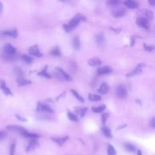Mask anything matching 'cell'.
<instances>
[{"label":"cell","instance_id":"cell-21","mask_svg":"<svg viewBox=\"0 0 155 155\" xmlns=\"http://www.w3.org/2000/svg\"><path fill=\"white\" fill-rule=\"evenodd\" d=\"M124 148L125 149L127 150V151L129 153H133L134 154L137 151V149H136V147L134 145H133V144H130V143H125L124 144Z\"/></svg>","mask_w":155,"mask_h":155},{"label":"cell","instance_id":"cell-18","mask_svg":"<svg viewBox=\"0 0 155 155\" xmlns=\"http://www.w3.org/2000/svg\"><path fill=\"white\" fill-rule=\"evenodd\" d=\"M47 69H48V66L46 65V66H44V67L43 68V69L41 71H40V72L38 73L37 75L38 76L44 77L45 78H47V79H50V78H52L51 75H50L47 72Z\"/></svg>","mask_w":155,"mask_h":155},{"label":"cell","instance_id":"cell-35","mask_svg":"<svg viewBox=\"0 0 155 155\" xmlns=\"http://www.w3.org/2000/svg\"><path fill=\"white\" fill-rule=\"evenodd\" d=\"M144 48L145 50H146L147 52H152L155 50V46H150V45H147L146 44L144 43Z\"/></svg>","mask_w":155,"mask_h":155},{"label":"cell","instance_id":"cell-1","mask_svg":"<svg viewBox=\"0 0 155 155\" xmlns=\"http://www.w3.org/2000/svg\"><path fill=\"white\" fill-rule=\"evenodd\" d=\"M85 21L86 18L85 16L81 13H77L74 18H72L70 19L69 23L63 24L62 27L66 32H70L72 30H74V28L78 26V24L81 21Z\"/></svg>","mask_w":155,"mask_h":155},{"label":"cell","instance_id":"cell-11","mask_svg":"<svg viewBox=\"0 0 155 155\" xmlns=\"http://www.w3.org/2000/svg\"><path fill=\"white\" fill-rule=\"evenodd\" d=\"M0 89L3 91V93H4L5 95L6 96H13V93L12 91L11 90L9 87L6 85V81H5L4 79L1 80V84H0Z\"/></svg>","mask_w":155,"mask_h":155},{"label":"cell","instance_id":"cell-15","mask_svg":"<svg viewBox=\"0 0 155 155\" xmlns=\"http://www.w3.org/2000/svg\"><path fill=\"white\" fill-rule=\"evenodd\" d=\"M113 72V70L109 66H103L100 67L98 70V74L99 75H103L109 74Z\"/></svg>","mask_w":155,"mask_h":155},{"label":"cell","instance_id":"cell-46","mask_svg":"<svg viewBox=\"0 0 155 155\" xmlns=\"http://www.w3.org/2000/svg\"><path fill=\"white\" fill-rule=\"evenodd\" d=\"M148 3L152 6H155V0H150Z\"/></svg>","mask_w":155,"mask_h":155},{"label":"cell","instance_id":"cell-12","mask_svg":"<svg viewBox=\"0 0 155 155\" xmlns=\"http://www.w3.org/2000/svg\"><path fill=\"white\" fill-rule=\"evenodd\" d=\"M39 145H40V144H39L37 140L35 139H32L30 141V142H29L28 146L27 147L26 152H29L33 151V150L38 148Z\"/></svg>","mask_w":155,"mask_h":155},{"label":"cell","instance_id":"cell-45","mask_svg":"<svg viewBox=\"0 0 155 155\" xmlns=\"http://www.w3.org/2000/svg\"><path fill=\"white\" fill-rule=\"evenodd\" d=\"M110 28H111V30H112L113 31H114L116 33H119L121 31V28H119V29H118V28H113V27H110Z\"/></svg>","mask_w":155,"mask_h":155},{"label":"cell","instance_id":"cell-37","mask_svg":"<svg viewBox=\"0 0 155 155\" xmlns=\"http://www.w3.org/2000/svg\"><path fill=\"white\" fill-rule=\"evenodd\" d=\"M16 145L15 144H12L11 146V149H10V155H14L15 152Z\"/></svg>","mask_w":155,"mask_h":155},{"label":"cell","instance_id":"cell-29","mask_svg":"<svg viewBox=\"0 0 155 155\" xmlns=\"http://www.w3.org/2000/svg\"><path fill=\"white\" fill-rule=\"evenodd\" d=\"M105 105H101L98 107H93L91 108V110L94 113H101L102 111H103L105 109Z\"/></svg>","mask_w":155,"mask_h":155},{"label":"cell","instance_id":"cell-41","mask_svg":"<svg viewBox=\"0 0 155 155\" xmlns=\"http://www.w3.org/2000/svg\"><path fill=\"white\" fill-rule=\"evenodd\" d=\"M135 42H136L135 39H134L133 37L130 38V47H133V46H134Z\"/></svg>","mask_w":155,"mask_h":155},{"label":"cell","instance_id":"cell-39","mask_svg":"<svg viewBox=\"0 0 155 155\" xmlns=\"http://www.w3.org/2000/svg\"><path fill=\"white\" fill-rule=\"evenodd\" d=\"M121 2L119 1H116V0H115V1H108V4L110 5V6H116L117 5H118Z\"/></svg>","mask_w":155,"mask_h":155},{"label":"cell","instance_id":"cell-4","mask_svg":"<svg viewBox=\"0 0 155 155\" xmlns=\"http://www.w3.org/2000/svg\"><path fill=\"white\" fill-rule=\"evenodd\" d=\"M138 15H139V17L145 18L148 21L152 20L154 18V14L153 12H152L151 11H149V10L148 9L140 10Z\"/></svg>","mask_w":155,"mask_h":155},{"label":"cell","instance_id":"cell-34","mask_svg":"<svg viewBox=\"0 0 155 155\" xmlns=\"http://www.w3.org/2000/svg\"><path fill=\"white\" fill-rule=\"evenodd\" d=\"M21 58L26 63H27V64H30V63H32L33 62V59L32 57L29 56H28L27 55H21Z\"/></svg>","mask_w":155,"mask_h":155},{"label":"cell","instance_id":"cell-27","mask_svg":"<svg viewBox=\"0 0 155 155\" xmlns=\"http://www.w3.org/2000/svg\"><path fill=\"white\" fill-rule=\"evenodd\" d=\"M87 110V107H84V108L76 107L75 109V111H76V113L78 114V115H79L81 118L84 117Z\"/></svg>","mask_w":155,"mask_h":155},{"label":"cell","instance_id":"cell-7","mask_svg":"<svg viewBox=\"0 0 155 155\" xmlns=\"http://www.w3.org/2000/svg\"><path fill=\"white\" fill-rule=\"evenodd\" d=\"M136 24L139 27L144 29H148L150 28V23L147 19L138 17L136 19Z\"/></svg>","mask_w":155,"mask_h":155},{"label":"cell","instance_id":"cell-44","mask_svg":"<svg viewBox=\"0 0 155 155\" xmlns=\"http://www.w3.org/2000/svg\"><path fill=\"white\" fill-rule=\"evenodd\" d=\"M3 9H4V6H3V4L0 1V15H1V14L3 13Z\"/></svg>","mask_w":155,"mask_h":155},{"label":"cell","instance_id":"cell-3","mask_svg":"<svg viewBox=\"0 0 155 155\" xmlns=\"http://www.w3.org/2000/svg\"><path fill=\"white\" fill-rule=\"evenodd\" d=\"M4 53L7 56H12L15 55L17 53V48L13 47L11 44L7 43L3 47Z\"/></svg>","mask_w":155,"mask_h":155},{"label":"cell","instance_id":"cell-32","mask_svg":"<svg viewBox=\"0 0 155 155\" xmlns=\"http://www.w3.org/2000/svg\"><path fill=\"white\" fill-rule=\"evenodd\" d=\"M50 54L53 56H60L61 55V53L60 48L58 47H56L55 48H53V49L50 51Z\"/></svg>","mask_w":155,"mask_h":155},{"label":"cell","instance_id":"cell-24","mask_svg":"<svg viewBox=\"0 0 155 155\" xmlns=\"http://www.w3.org/2000/svg\"><path fill=\"white\" fill-rule=\"evenodd\" d=\"M17 84L18 85V86L21 87V86H23V85H29L31 84L32 82V81H29V80H27L26 79L23 78H19L17 80H16Z\"/></svg>","mask_w":155,"mask_h":155},{"label":"cell","instance_id":"cell-23","mask_svg":"<svg viewBox=\"0 0 155 155\" xmlns=\"http://www.w3.org/2000/svg\"><path fill=\"white\" fill-rule=\"evenodd\" d=\"M124 3L129 9H137L139 6V4L138 2L135 1H132V0L125 1L124 2Z\"/></svg>","mask_w":155,"mask_h":155},{"label":"cell","instance_id":"cell-19","mask_svg":"<svg viewBox=\"0 0 155 155\" xmlns=\"http://www.w3.org/2000/svg\"><path fill=\"white\" fill-rule=\"evenodd\" d=\"M52 140L53 142L56 143L60 147H62V145L69 139V136H65L61 138H52Z\"/></svg>","mask_w":155,"mask_h":155},{"label":"cell","instance_id":"cell-20","mask_svg":"<svg viewBox=\"0 0 155 155\" xmlns=\"http://www.w3.org/2000/svg\"><path fill=\"white\" fill-rule=\"evenodd\" d=\"M101 61L98 58H93L88 60V64L91 67L98 66L101 64Z\"/></svg>","mask_w":155,"mask_h":155},{"label":"cell","instance_id":"cell-25","mask_svg":"<svg viewBox=\"0 0 155 155\" xmlns=\"http://www.w3.org/2000/svg\"><path fill=\"white\" fill-rule=\"evenodd\" d=\"M73 46L76 50H79L81 48V42L78 36H76L73 39Z\"/></svg>","mask_w":155,"mask_h":155},{"label":"cell","instance_id":"cell-10","mask_svg":"<svg viewBox=\"0 0 155 155\" xmlns=\"http://www.w3.org/2000/svg\"><path fill=\"white\" fill-rule=\"evenodd\" d=\"M111 13H112V15L114 17H122L125 14V10L123 7H116L113 10L112 12H111Z\"/></svg>","mask_w":155,"mask_h":155},{"label":"cell","instance_id":"cell-22","mask_svg":"<svg viewBox=\"0 0 155 155\" xmlns=\"http://www.w3.org/2000/svg\"><path fill=\"white\" fill-rule=\"evenodd\" d=\"M6 129L8 130H10V131H18V132H19V133H21L22 132H23V131L25 130L26 129H24V127H23L22 126H20V125H8L7 126Z\"/></svg>","mask_w":155,"mask_h":155},{"label":"cell","instance_id":"cell-30","mask_svg":"<svg viewBox=\"0 0 155 155\" xmlns=\"http://www.w3.org/2000/svg\"><path fill=\"white\" fill-rule=\"evenodd\" d=\"M88 98L90 101H99L101 100V96L93 93H89Z\"/></svg>","mask_w":155,"mask_h":155},{"label":"cell","instance_id":"cell-33","mask_svg":"<svg viewBox=\"0 0 155 155\" xmlns=\"http://www.w3.org/2000/svg\"><path fill=\"white\" fill-rule=\"evenodd\" d=\"M107 154L108 155H116V151L112 145L111 144L108 145Z\"/></svg>","mask_w":155,"mask_h":155},{"label":"cell","instance_id":"cell-8","mask_svg":"<svg viewBox=\"0 0 155 155\" xmlns=\"http://www.w3.org/2000/svg\"><path fill=\"white\" fill-rule=\"evenodd\" d=\"M95 41L99 47H103L105 44V36L104 33H99L95 36Z\"/></svg>","mask_w":155,"mask_h":155},{"label":"cell","instance_id":"cell-16","mask_svg":"<svg viewBox=\"0 0 155 155\" xmlns=\"http://www.w3.org/2000/svg\"><path fill=\"white\" fill-rule=\"evenodd\" d=\"M2 35L4 36H9L15 38L18 36V32L17 28H13L12 30H5L3 32Z\"/></svg>","mask_w":155,"mask_h":155},{"label":"cell","instance_id":"cell-13","mask_svg":"<svg viewBox=\"0 0 155 155\" xmlns=\"http://www.w3.org/2000/svg\"><path fill=\"white\" fill-rule=\"evenodd\" d=\"M56 70L58 72V74H59L60 75H61V76L63 78L66 79V81H73V79L72 78V77L69 74H67V73L62 69H61V67H56Z\"/></svg>","mask_w":155,"mask_h":155},{"label":"cell","instance_id":"cell-47","mask_svg":"<svg viewBox=\"0 0 155 155\" xmlns=\"http://www.w3.org/2000/svg\"><path fill=\"white\" fill-rule=\"evenodd\" d=\"M137 155H142V152L140 151V150H138L137 151Z\"/></svg>","mask_w":155,"mask_h":155},{"label":"cell","instance_id":"cell-40","mask_svg":"<svg viewBox=\"0 0 155 155\" xmlns=\"http://www.w3.org/2000/svg\"><path fill=\"white\" fill-rule=\"evenodd\" d=\"M15 117L17 119H18L19 121H22V122H26V121H27V120L26 118H24L22 117V116H19L18 115H15Z\"/></svg>","mask_w":155,"mask_h":155},{"label":"cell","instance_id":"cell-17","mask_svg":"<svg viewBox=\"0 0 155 155\" xmlns=\"http://www.w3.org/2000/svg\"><path fill=\"white\" fill-rule=\"evenodd\" d=\"M20 134L24 138H27L36 139L40 137V135H38V134H36V133H32L28 132L26 129L24 131H23V132H22L21 133H20Z\"/></svg>","mask_w":155,"mask_h":155},{"label":"cell","instance_id":"cell-43","mask_svg":"<svg viewBox=\"0 0 155 155\" xmlns=\"http://www.w3.org/2000/svg\"><path fill=\"white\" fill-rule=\"evenodd\" d=\"M66 95V91H64V92H63L62 93H61V95H60L58 97V98H56V100H57V101H58V100H59L60 98H62V97H64Z\"/></svg>","mask_w":155,"mask_h":155},{"label":"cell","instance_id":"cell-14","mask_svg":"<svg viewBox=\"0 0 155 155\" xmlns=\"http://www.w3.org/2000/svg\"><path fill=\"white\" fill-rule=\"evenodd\" d=\"M110 87L109 84L107 83V82H103V83L101 85L99 89L97 90V91L102 95H106L107 93H108Z\"/></svg>","mask_w":155,"mask_h":155},{"label":"cell","instance_id":"cell-36","mask_svg":"<svg viewBox=\"0 0 155 155\" xmlns=\"http://www.w3.org/2000/svg\"><path fill=\"white\" fill-rule=\"evenodd\" d=\"M109 114L107 113H105L103 114V115H102V117H101L102 123H103V124L104 125H105L106 121H107V119L109 118Z\"/></svg>","mask_w":155,"mask_h":155},{"label":"cell","instance_id":"cell-9","mask_svg":"<svg viewBox=\"0 0 155 155\" xmlns=\"http://www.w3.org/2000/svg\"><path fill=\"white\" fill-rule=\"evenodd\" d=\"M29 53L32 55L38 58L42 57L43 56L42 53L40 51V49H39L38 46L36 44L33 45L29 48Z\"/></svg>","mask_w":155,"mask_h":155},{"label":"cell","instance_id":"cell-38","mask_svg":"<svg viewBox=\"0 0 155 155\" xmlns=\"http://www.w3.org/2000/svg\"><path fill=\"white\" fill-rule=\"evenodd\" d=\"M7 134L6 132H4V131H0V140H2L4 139L7 137Z\"/></svg>","mask_w":155,"mask_h":155},{"label":"cell","instance_id":"cell-2","mask_svg":"<svg viewBox=\"0 0 155 155\" xmlns=\"http://www.w3.org/2000/svg\"><path fill=\"white\" fill-rule=\"evenodd\" d=\"M115 93L118 98L120 99L125 98L128 95L127 89H126V87L123 85H121L118 86L117 87V89H116Z\"/></svg>","mask_w":155,"mask_h":155},{"label":"cell","instance_id":"cell-6","mask_svg":"<svg viewBox=\"0 0 155 155\" xmlns=\"http://www.w3.org/2000/svg\"><path fill=\"white\" fill-rule=\"evenodd\" d=\"M36 111H38V112L44 111V112H48L51 113H54V111H53V110L52 109V108L49 105L47 104H42L40 103V102H38L37 104Z\"/></svg>","mask_w":155,"mask_h":155},{"label":"cell","instance_id":"cell-26","mask_svg":"<svg viewBox=\"0 0 155 155\" xmlns=\"http://www.w3.org/2000/svg\"><path fill=\"white\" fill-rule=\"evenodd\" d=\"M70 91L72 92V93L73 94V95H74L75 97V98L78 101H79L80 103H84V102H85V99H84L83 97H82L79 93H78V92L76 90H74V89H71L70 90Z\"/></svg>","mask_w":155,"mask_h":155},{"label":"cell","instance_id":"cell-5","mask_svg":"<svg viewBox=\"0 0 155 155\" xmlns=\"http://www.w3.org/2000/svg\"><path fill=\"white\" fill-rule=\"evenodd\" d=\"M145 66V64H144V62L139 63V64H138V66L135 67V69L133 71L129 72L128 74L126 75V76H127V77H132V76H134L140 74L142 72L143 68Z\"/></svg>","mask_w":155,"mask_h":155},{"label":"cell","instance_id":"cell-42","mask_svg":"<svg viewBox=\"0 0 155 155\" xmlns=\"http://www.w3.org/2000/svg\"><path fill=\"white\" fill-rule=\"evenodd\" d=\"M150 126H151L152 127L155 128V118H153V119L151 120V121H150Z\"/></svg>","mask_w":155,"mask_h":155},{"label":"cell","instance_id":"cell-31","mask_svg":"<svg viewBox=\"0 0 155 155\" xmlns=\"http://www.w3.org/2000/svg\"><path fill=\"white\" fill-rule=\"evenodd\" d=\"M67 116L70 121H75V122H78L79 121V118L76 115L74 114V113L71 112V111H68L67 112Z\"/></svg>","mask_w":155,"mask_h":155},{"label":"cell","instance_id":"cell-28","mask_svg":"<svg viewBox=\"0 0 155 155\" xmlns=\"http://www.w3.org/2000/svg\"><path fill=\"white\" fill-rule=\"evenodd\" d=\"M102 132H103L104 135L107 138H110L112 137L111 130L107 127H105V126H104V127L102 128Z\"/></svg>","mask_w":155,"mask_h":155},{"label":"cell","instance_id":"cell-48","mask_svg":"<svg viewBox=\"0 0 155 155\" xmlns=\"http://www.w3.org/2000/svg\"><path fill=\"white\" fill-rule=\"evenodd\" d=\"M136 103L139 104V105H141V101H140L139 99H137L136 100Z\"/></svg>","mask_w":155,"mask_h":155}]
</instances>
